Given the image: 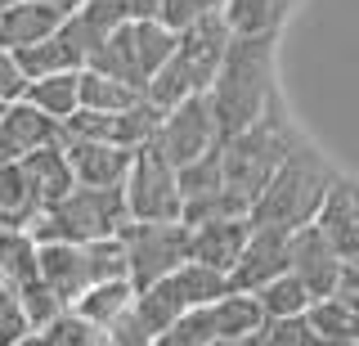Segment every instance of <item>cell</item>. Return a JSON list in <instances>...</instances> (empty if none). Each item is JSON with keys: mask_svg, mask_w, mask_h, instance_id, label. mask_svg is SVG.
I'll return each mask as SVG.
<instances>
[{"mask_svg": "<svg viewBox=\"0 0 359 346\" xmlns=\"http://www.w3.org/2000/svg\"><path fill=\"white\" fill-rule=\"evenodd\" d=\"M9 346H50V338H45V333H36V328H32V333H22L18 342H9Z\"/></svg>", "mask_w": 359, "mask_h": 346, "instance_id": "obj_37", "label": "cell"}, {"mask_svg": "<svg viewBox=\"0 0 359 346\" xmlns=\"http://www.w3.org/2000/svg\"><path fill=\"white\" fill-rule=\"evenodd\" d=\"M297 0H229L233 32H278Z\"/></svg>", "mask_w": 359, "mask_h": 346, "instance_id": "obj_26", "label": "cell"}, {"mask_svg": "<svg viewBox=\"0 0 359 346\" xmlns=\"http://www.w3.org/2000/svg\"><path fill=\"white\" fill-rule=\"evenodd\" d=\"M14 5H22V0H0V14H5V9H14Z\"/></svg>", "mask_w": 359, "mask_h": 346, "instance_id": "obj_39", "label": "cell"}, {"mask_svg": "<svg viewBox=\"0 0 359 346\" xmlns=\"http://www.w3.org/2000/svg\"><path fill=\"white\" fill-rule=\"evenodd\" d=\"M184 297H180V288H175V279H162V284H149V288H140V297H135V315H140L144 324H149V333L157 338V333H166L171 324L184 315Z\"/></svg>", "mask_w": 359, "mask_h": 346, "instance_id": "obj_24", "label": "cell"}, {"mask_svg": "<svg viewBox=\"0 0 359 346\" xmlns=\"http://www.w3.org/2000/svg\"><path fill=\"white\" fill-rule=\"evenodd\" d=\"M207 319H211V328H216V338H252V333H265V306H261V297L256 293H224L220 301H211L207 306Z\"/></svg>", "mask_w": 359, "mask_h": 346, "instance_id": "obj_19", "label": "cell"}, {"mask_svg": "<svg viewBox=\"0 0 359 346\" xmlns=\"http://www.w3.org/2000/svg\"><path fill=\"white\" fill-rule=\"evenodd\" d=\"M32 91V76L14 50H0V104H18Z\"/></svg>", "mask_w": 359, "mask_h": 346, "instance_id": "obj_32", "label": "cell"}, {"mask_svg": "<svg viewBox=\"0 0 359 346\" xmlns=\"http://www.w3.org/2000/svg\"><path fill=\"white\" fill-rule=\"evenodd\" d=\"M171 279H175V288H180V297H184V306H189V310L211 306V301H220L224 293H233L229 274L216 270V265H202V261H184Z\"/></svg>", "mask_w": 359, "mask_h": 346, "instance_id": "obj_22", "label": "cell"}, {"mask_svg": "<svg viewBox=\"0 0 359 346\" xmlns=\"http://www.w3.org/2000/svg\"><path fill=\"white\" fill-rule=\"evenodd\" d=\"M86 72V68H81ZM81 72H54V76H36L27 91V104H36L41 113H50L54 121H67L81 108Z\"/></svg>", "mask_w": 359, "mask_h": 346, "instance_id": "obj_21", "label": "cell"}, {"mask_svg": "<svg viewBox=\"0 0 359 346\" xmlns=\"http://www.w3.org/2000/svg\"><path fill=\"white\" fill-rule=\"evenodd\" d=\"M153 144L175 166H189V162L207 158L211 149H220V144H224V126H220V117H216L211 95H194V99H180L175 108H166L162 131H157Z\"/></svg>", "mask_w": 359, "mask_h": 346, "instance_id": "obj_9", "label": "cell"}, {"mask_svg": "<svg viewBox=\"0 0 359 346\" xmlns=\"http://www.w3.org/2000/svg\"><path fill=\"white\" fill-rule=\"evenodd\" d=\"M22 175H27V185H32V194H36L41 207L63 203V198L76 189V171H72V158H67L63 140L27 153V158H22Z\"/></svg>", "mask_w": 359, "mask_h": 346, "instance_id": "obj_18", "label": "cell"}, {"mask_svg": "<svg viewBox=\"0 0 359 346\" xmlns=\"http://www.w3.org/2000/svg\"><path fill=\"white\" fill-rule=\"evenodd\" d=\"M144 99V91L117 81V76L99 72V68H86L81 72V108H95V113H126Z\"/></svg>", "mask_w": 359, "mask_h": 346, "instance_id": "obj_23", "label": "cell"}, {"mask_svg": "<svg viewBox=\"0 0 359 346\" xmlns=\"http://www.w3.org/2000/svg\"><path fill=\"white\" fill-rule=\"evenodd\" d=\"M297 140L301 131L292 126L283 104L274 99L261 121H252L247 131L224 140V189L252 211V203L265 194V185L278 175V166L287 162V153L297 149Z\"/></svg>", "mask_w": 359, "mask_h": 346, "instance_id": "obj_3", "label": "cell"}, {"mask_svg": "<svg viewBox=\"0 0 359 346\" xmlns=\"http://www.w3.org/2000/svg\"><path fill=\"white\" fill-rule=\"evenodd\" d=\"M86 252H90V274H95V284H104V279H130V252H126V239H121V234L86 243Z\"/></svg>", "mask_w": 359, "mask_h": 346, "instance_id": "obj_29", "label": "cell"}, {"mask_svg": "<svg viewBox=\"0 0 359 346\" xmlns=\"http://www.w3.org/2000/svg\"><path fill=\"white\" fill-rule=\"evenodd\" d=\"M256 297H261V306H265L269 319H297V315H310V310H314V293H310V288L301 284L292 270L278 274L274 284L261 288Z\"/></svg>", "mask_w": 359, "mask_h": 346, "instance_id": "obj_25", "label": "cell"}, {"mask_svg": "<svg viewBox=\"0 0 359 346\" xmlns=\"http://www.w3.org/2000/svg\"><path fill=\"white\" fill-rule=\"evenodd\" d=\"M180 189H184V203L207 198V194H220V189H224V144H220V149H211L207 158L180 166Z\"/></svg>", "mask_w": 359, "mask_h": 346, "instance_id": "obj_28", "label": "cell"}, {"mask_svg": "<svg viewBox=\"0 0 359 346\" xmlns=\"http://www.w3.org/2000/svg\"><path fill=\"white\" fill-rule=\"evenodd\" d=\"M135 297H140L135 279H104V284H90L86 288V297L76 301V310H81L86 319L112 328V324L126 315V310H135Z\"/></svg>", "mask_w": 359, "mask_h": 346, "instance_id": "obj_20", "label": "cell"}, {"mask_svg": "<svg viewBox=\"0 0 359 346\" xmlns=\"http://www.w3.org/2000/svg\"><path fill=\"white\" fill-rule=\"evenodd\" d=\"M274 81H278V32H233L229 54H224L211 104L224 126V140L261 121L274 104Z\"/></svg>", "mask_w": 359, "mask_h": 346, "instance_id": "obj_1", "label": "cell"}, {"mask_svg": "<svg viewBox=\"0 0 359 346\" xmlns=\"http://www.w3.org/2000/svg\"><path fill=\"white\" fill-rule=\"evenodd\" d=\"M175 36L180 32H171L162 18H130V23L112 27L104 36V46H99L90 68H99V72H108V76H117V81L149 95V86L157 81V72L166 68V59L175 50Z\"/></svg>", "mask_w": 359, "mask_h": 346, "instance_id": "obj_6", "label": "cell"}, {"mask_svg": "<svg viewBox=\"0 0 359 346\" xmlns=\"http://www.w3.org/2000/svg\"><path fill=\"white\" fill-rule=\"evenodd\" d=\"M341 293H346V297H355V293H359V256H351V261H346V274H341Z\"/></svg>", "mask_w": 359, "mask_h": 346, "instance_id": "obj_35", "label": "cell"}, {"mask_svg": "<svg viewBox=\"0 0 359 346\" xmlns=\"http://www.w3.org/2000/svg\"><path fill=\"white\" fill-rule=\"evenodd\" d=\"M63 149L72 158L76 185H90V189L126 185L135 166V149H121V144H108V140H63Z\"/></svg>", "mask_w": 359, "mask_h": 346, "instance_id": "obj_14", "label": "cell"}, {"mask_svg": "<svg viewBox=\"0 0 359 346\" xmlns=\"http://www.w3.org/2000/svg\"><path fill=\"white\" fill-rule=\"evenodd\" d=\"M292 270V234L287 229H252V243L238 256V265L229 270V284L238 293H261L278 274Z\"/></svg>", "mask_w": 359, "mask_h": 346, "instance_id": "obj_11", "label": "cell"}, {"mask_svg": "<svg viewBox=\"0 0 359 346\" xmlns=\"http://www.w3.org/2000/svg\"><path fill=\"white\" fill-rule=\"evenodd\" d=\"M337 175H341V171H337V166L323 158L306 135H301L297 149L287 153V162L278 166V175L265 185V194L252 203V225L287 229V234L314 225L319 211H323V203H328V194H332V185H337Z\"/></svg>", "mask_w": 359, "mask_h": 346, "instance_id": "obj_2", "label": "cell"}, {"mask_svg": "<svg viewBox=\"0 0 359 346\" xmlns=\"http://www.w3.org/2000/svg\"><path fill=\"white\" fill-rule=\"evenodd\" d=\"M130 225V203L126 185L117 189H90L76 185L63 203L41 207V216L32 220V239L36 243H95L108 234H121Z\"/></svg>", "mask_w": 359, "mask_h": 346, "instance_id": "obj_5", "label": "cell"}, {"mask_svg": "<svg viewBox=\"0 0 359 346\" xmlns=\"http://www.w3.org/2000/svg\"><path fill=\"white\" fill-rule=\"evenodd\" d=\"M54 5H59V9H67V14H76V9H81L86 0H54Z\"/></svg>", "mask_w": 359, "mask_h": 346, "instance_id": "obj_38", "label": "cell"}, {"mask_svg": "<svg viewBox=\"0 0 359 346\" xmlns=\"http://www.w3.org/2000/svg\"><path fill=\"white\" fill-rule=\"evenodd\" d=\"M76 14H86L99 32H112V27H121V23L135 18V5H130V0H86Z\"/></svg>", "mask_w": 359, "mask_h": 346, "instance_id": "obj_33", "label": "cell"}, {"mask_svg": "<svg viewBox=\"0 0 359 346\" xmlns=\"http://www.w3.org/2000/svg\"><path fill=\"white\" fill-rule=\"evenodd\" d=\"M189 261L216 265V270L229 274L238 265V256L252 243V216H224V220H202V225H189Z\"/></svg>", "mask_w": 359, "mask_h": 346, "instance_id": "obj_13", "label": "cell"}, {"mask_svg": "<svg viewBox=\"0 0 359 346\" xmlns=\"http://www.w3.org/2000/svg\"><path fill=\"white\" fill-rule=\"evenodd\" d=\"M36 265H41L45 288H50V293L59 297L63 306H76V301L86 297V288L95 284L86 243H41Z\"/></svg>", "mask_w": 359, "mask_h": 346, "instance_id": "obj_15", "label": "cell"}, {"mask_svg": "<svg viewBox=\"0 0 359 346\" xmlns=\"http://www.w3.org/2000/svg\"><path fill=\"white\" fill-rule=\"evenodd\" d=\"M323 234L332 239V248L351 261V256H359V180H351V175H337L328 203H323L319 220H314Z\"/></svg>", "mask_w": 359, "mask_h": 346, "instance_id": "obj_17", "label": "cell"}, {"mask_svg": "<svg viewBox=\"0 0 359 346\" xmlns=\"http://www.w3.org/2000/svg\"><path fill=\"white\" fill-rule=\"evenodd\" d=\"M153 346H216V328H211V319H207V306L184 310L166 333H157Z\"/></svg>", "mask_w": 359, "mask_h": 346, "instance_id": "obj_30", "label": "cell"}, {"mask_svg": "<svg viewBox=\"0 0 359 346\" xmlns=\"http://www.w3.org/2000/svg\"><path fill=\"white\" fill-rule=\"evenodd\" d=\"M189 220H130L121 229L130 252V279L135 288H149L171 279L189 261Z\"/></svg>", "mask_w": 359, "mask_h": 346, "instance_id": "obj_8", "label": "cell"}, {"mask_svg": "<svg viewBox=\"0 0 359 346\" xmlns=\"http://www.w3.org/2000/svg\"><path fill=\"white\" fill-rule=\"evenodd\" d=\"M292 274L314 293V301L341 293V274H346V256L332 248V239L319 225H306L292 234Z\"/></svg>", "mask_w": 359, "mask_h": 346, "instance_id": "obj_10", "label": "cell"}, {"mask_svg": "<svg viewBox=\"0 0 359 346\" xmlns=\"http://www.w3.org/2000/svg\"><path fill=\"white\" fill-rule=\"evenodd\" d=\"M233 41V23L229 18H207V23H194L175 36V50L166 59V68L157 72V81L149 86V99L162 108H175L180 99H194V95H211L216 86V72L229 54Z\"/></svg>", "mask_w": 359, "mask_h": 346, "instance_id": "obj_4", "label": "cell"}, {"mask_svg": "<svg viewBox=\"0 0 359 346\" xmlns=\"http://www.w3.org/2000/svg\"><path fill=\"white\" fill-rule=\"evenodd\" d=\"M108 342H112V346H153L157 338L149 333V324L135 315V310H126V315H121V319L108 328Z\"/></svg>", "mask_w": 359, "mask_h": 346, "instance_id": "obj_34", "label": "cell"}, {"mask_svg": "<svg viewBox=\"0 0 359 346\" xmlns=\"http://www.w3.org/2000/svg\"><path fill=\"white\" fill-rule=\"evenodd\" d=\"M67 23V9H59L54 0H22V5L0 14V50H32L41 41H50L54 32Z\"/></svg>", "mask_w": 359, "mask_h": 346, "instance_id": "obj_16", "label": "cell"}, {"mask_svg": "<svg viewBox=\"0 0 359 346\" xmlns=\"http://www.w3.org/2000/svg\"><path fill=\"white\" fill-rule=\"evenodd\" d=\"M45 338H50V346H112L108 342V328L95 319H86L76 306H67L59 319L45 328Z\"/></svg>", "mask_w": 359, "mask_h": 346, "instance_id": "obj_27", "label": "cell"}, {"mask_svg": "<svg viewBox=\"0 0 359 346\" xmlns=\"http://www.w3.org/2000/svg\"><path fill=\"white\" fill-rule=\"evenodd\" d=\"M135 5V18H157L162 14V0H130Z\"/></svg>", "mask_w": 359, "mask_h": 346, "instance_id": "obj_36", "label": "cell"}, {"mask_svg": "<svg viewBox=\"0 0 359 346\" xmlns=\"http://www.w3.org/2000/svg\"><path fill=\"white\" fill-rule=\"evenodd\" d=\"M59 140H63V121H54L27 99L9 104V113L0 117V162H22L27 153L45 149V144H59Z\"/></svg>", "mask_w": 359, "mask_h": 346, "instance_id": "obj_12", "label": "cell"}, {"mask_svg": "<svg viewBox=\"0 0 359 346\" xmlns=\"http://www.w3.org/2000/svg\"><path fill=\"white\" fill-rule=\"evenodd\" d=\"M229 18V0H162V23L171 32H184L194 23H207V18Z\"/></svg>", "mask_w": 359, "mask_h": 346, "instance_id": "obj_31", "label": "cell"}, {"mask_svg": "<svg viewBox=\"0 0 359 346\" xmlns=\"http://www.w3.org/2000/svg\"><path fill=\"white\" fill-rule=\"evenodd\" d=\"M5 113H9V104H0V117H5Z\"/></svg>", "mask_w": 359, "mask_h": 346, "instance_id": "obj_40", "label": "cell"}, {"mask_svg": "<svg viewBox=\"0 0 359 346\" xmlns=\"http://www.w3.org/2000/svg\"><path fill=\"white\" fill-rule=\"evenodd\" d=\"M126 203H130V220H184L180 166L157 144L135 149V166L126 175Z\"/></svg>", "mask_w": 359, "mask_h": 346, "instance_id": "obj_7", "label": "cell"}]
</instances>
